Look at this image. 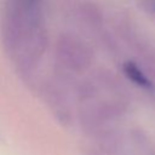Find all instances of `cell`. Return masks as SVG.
I'll return each mask as SVG.
<instances>
[{
    "mask_svg": "<svg viewBox=\"0 0 155 155\" xmlns=\"http://www.w3.org/2000/svg\"><path fill=\"white\" fill-rule=\"evenodd\" d=\"M122 68H124V73L126 74V76L131 81H133L136 85H138L140 87L150 86V81L148 80V78L142 73V70L133 62H125Z\"/></svg>",
    "mask_w": 155,
    "mask_h": 155,
    "instance_id": "obj_1",
    "label": "cell"
}]
</instances>
